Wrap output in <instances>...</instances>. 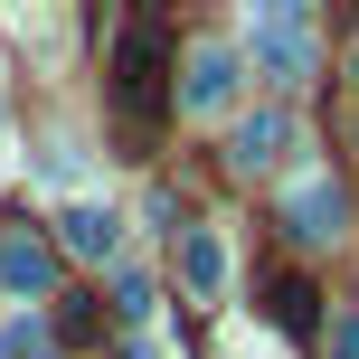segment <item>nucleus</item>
<instances>
[{
  "instance_id": "obj_1",
  "label": "nucleus",
  "mask_w": 359,
  "mask_h": 359,
  "mask_svg": "<svg viewBox=\"0 0 359 359\" xmlns=\"http://www.w3.org/2000/svg\"><path fill=\"white\" fill-rule=\"evenodd\" d=\"M246 57H255V76H274V86H312V67H322L312 10L303 0H255L246 10Z\"/></svg>"
},
{
  "instance_id": "obj_2",
  "label": "nucleus",
  "mask_w": 359,
  "mask_h": 359,
  "mask_svg": "<svg viewBox=\"0 0 359 359\" xmlns=\"http://www.w3.org/2000/svg\"><path fill=\"white\" fill-rule=\"evenodd\" d=\"M161 57H170V19L133 10L123 38H114V104H123L133 123H161Z\"/></svg>"
},
{
  "instance_id": "obj_3",
  "label": "nucleus",
  "mask_w": 359,
  "mask_h": 359,
  "mask_svg": "<svg viewBox=\"0 0 359 359\" xmlns=\"http://www.w3.org/2000/svg\"><path fill=\"white\" fill-rule=\"evenodd\" d=\"M341 227H350V189L331 170H303L284 189V236H293V246H331Z\"/></svg>"
},
{
  "instance_id": "obj_4",
  "label": "nucleus",
  "mask_w": 359,
  "mask_h": 359,
  "mask_svg": "<svg viewBox=\"0 0 359 359\" xmlns=\"http://www.w3.org/2000/svg\"><path fill=\"white\" fill-rule=\"evenodd\" d=\"M284 151H293V114H284V104H265V114H236V123H227V170H236V180L274 170Z\"/></svg>"
},
{
  "instance_id": "obj_5",
  "label": "nucleus",
  "mask_w": 359,
  "mask_h": 359,
  "mask_svg": "<svg viewBox=\"0 0 359 359\" xmlns=\"http://www.w3.org/2000/svg\"><path fill=\"white\" fill-rule=\"evenodd\" d=\"M180 284H189V303H227L236 255H227V236H217V227H189V236H180Z\"/></svg>"
},
{
  "instance_id": "obj_6",
  "label": "nucleus",
  "mask_w": 359,
  "mask_h": 359,
  "mask_svg": "<svg viewBox=\"0 0 359 359\" xmlns=\"http://www.w3.org/2000/svg\"><path fill=\"white\" fill-rule=\"evenodd\" d=\"M236 104V48H189L180 67V114H227Z\"/></svg>"
},
{
  "instance_id": "obj_7",
  "label": "nucleus",
  "mask_w": 359,
  "mask_h": 359,
  "mask_svg": "<svg viewBox=\"0 0 359 359\" xmlns=\"http://www.w3.org/2000/svg\"><path fill=\"white\" fill-rule=\"evenodd\" d=\"M57 246L86 255V265H114V255H123V217H114L104 198H76V208L57 217Z\"/></svg>"
},
{
  "instance_id": "obj_8",
  "label": "nucleus",
  "mask_w": 359,
  "mask_h": 359,
  "mask_svg": "<svg viewBox=\"0 0 359 359\" xmlns=\"http://www.w3.org/2000/svg\"><path fill=\"white\" fill-rule=\"evenodd\" d=\"M0 284H10V293H48V284H57V246L29 236V227L0 236Z\"/></svg>"
},
{
  "instance_id": "obj_9",
  "label": "nucleus",
  "mask_w": 359,
  "mask_h": 359,
  "mask_svg": "<svg viewBox=\"0 0 359 359\" xmlns=\"http://www.w3.org/2000/svg\"><path fill=\"white\" fill-rule=\"evenodd\" d=\"M312 322H322V312H312V284H274V331H293V341H312Z\"/></svg>"
},
{
  "instance_id": "obj_10",
  "label": "nucleus",
  "mask_w": 359,
  "mask_h": 359,
  "mask_svg": "<svg viewBox=\"0 0 359 359\" xmlns=\"http://www.w3.org/2000/svg\"><path fill=\"white\" fill-rule=\"evenodd\" d=\"M48 350H57L48 322H29V312H19V322H0V359H48Z\"/></svg>"
},
{
  "instance_id": "obj_11",
  "label": "nucleus",
  "mask_w": 359,
  "mask_h": 359,
  "mask_svg": "<svg viewBox=\"0 0 359 359\" xmlns=\"http://www.w3.org/2000/svg\"><path fill=\"white\" fill-rule=\"evenodd\" d=\"M114 312H123V322H151V284H142V274H123V284H114Z\"/></svg>"
},
{
  "instance_id": "obj_12",
  "label": "nucleus",
  "mask_w": 359,
  "mask_h": 359,
  "mask_svg": "<svg viewBox=\"0 0 359 359\" xmlns=\"http://www.w3.org/2000/svg\"><path fill=\"white\" fill-rule=\"evenodd\" d=\"M331 359H359V312H341V322H331Z\"/></svg>"
},
{
  "instance_id": "obj_13",
  "label": "nucleus",
  "mask_w": 359,
  "mask_h": 359,
  "mask_svg": "<svg viewBox=\"0 0 359 359\" xmlns=\"http://www.w3.org/2000/svg\"><path fill=\"white\" fill-rule=\"evenodd\" d=\"M0 133H10V104H0Z\"/></svg>"
}]
</instances>
